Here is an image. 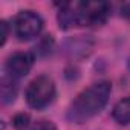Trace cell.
Here are the masks:
<instances>
[{
	"instance_id": "1",
	"label": "cell",
	"mask_w": 130,
	"mask_h": 130,
	"mask_svg": "<svg viewBox=\"0 0 130 130\" xmlns=\"http://www.w3.org/2000/svg\"><path fill=\"white\" fill-rule=\"evenodd\" d=\"M112 93V84L109 81H98L81 90L69 104L66 118L71 122L83 124L87 119L96 116L107 104Z\"/></svg>"
},
{
	"instance_id": "2",
	"label": "cell",
	"mask_w": 130,
	"mask_h": 130,
	"mask_svg": "<svg viewBox=\"0 0 130 130\" xmlns=\"http://www.w3.org/2000/svg\"><path fill=\"white\" fill-rule=\"evenodd\" d=\"M57 96V87L52 78L47 75H38L35 77L26 87L25 98L29 107L41 110L54 103Z\"/></svg>"
},
{
	"instance_id": "3",
	"label": "cell",
	"mask_w": 130,
	"mask_h": 130,
	"mask_svg": "<svg viewBox=\"0 0 130 130\" xmlns=\"http://www.w3.org/2000/svg\"><path fill=\"white\" fill-rule=\"evenodd\" d=\"M43 26H44V22H43L41 15L35 11H31V9L20 11L12 19L14 35L20 41H29V40L37 38L41 34Z\"/></svg>"
},
{
	"instance_id": "4",
	"label": "cell",
	"mask_w": 130,
	"mask_h": 130,
	"mask_svg": "<svg viewBox=\"0 0 130 130\" xmlns=\"http://www.w3.org/2000/svg\"><path fill=\"white\" fill-rule=\"evenodd\" d=\"M110 9L112 6L107 2H78V26H103L110 15Z\"/></svg>"
},
{
	"instance_id": "5",
	"label": "cell",
	"mask_w": 130,
	"mask_h": 130,
	"mask_svg": "<svg viewBox=\"0 0 130 130\" xmlns=\"http://www.w3.org/2000/svg\"><path fill=\"white\" fill-rule=\"evenodd\" d=\"M34 63H35V55L32 52L28 51L14 52L8 55V58L5 60V75L14 80H20L31 72Z\"/></svg>"
},
{
	"instance_id": "6",
	"label": "cell",
	"mask_w": 130,
	"mask_h": 130,
	"mask_svg": "<svg viewBox=\"0 0 130 130\" xmlns=\"http://www.w3.org/2000/svg\"><path fill=\"white\" fill-rule=\"evenodd\" d=\"M57 6V22L61 29H72L74 26H78V2H63Z\"/></svg>"
},
{
	"instance_id": "7",
	"label": "cell",
	"mask_w": 130,
	"mask_h": 130,
	"mask_svg": "<svg viewBox=\"0 0 130 130\" xmlns=\"http://www.w3.org/2000/svg\"><path fill=\"white\" fill-rule=\"evenodd\" d=\"M93 47V41L84 35H77V37H72L66 41L64 44V51L66 54L71 57V58H83V57H87L90 54Z\"/></svg>"
},
{
	"instance_id": "8",
	"label": "cell",
	"mask_w": 130,
	"mask_h": 130,
	"mask_svg": "<svg viewBox=\"0 0 130 130\" xmlns=\"http://www.w3.org/2000/svg\"><path fill=\"white\" fill-rule=\"evenodd\" d=\"M19 93V86H17V80L3 75L2 81H0V96H2V103L3 104H11L15 101Z\"/></svg>"
},
{
	"instance_id": "9",
	"label": "cell",
	"mask_w": 130,
	"mask_h": 130,
	"mask_svg": "<svg viewBox=\"0 0 130 130\" xmlns=\"http://www.w3.org/2000/svg\"><path fill=\"white\" fill-rule=\"evenodd\" d=\"M112 118L118 124H130V95L119 100L112 109Z\"/></svg>"
},
{
	"instance_id": "10",
	"label": "cell",
	"mask_w": 130,
	"mask_h": 130,
	"mask_svg": "<svg viewBox=\"0 0 130 130\" xmlns=\"http://www.w3.org/2000/svg\"><path fill=\"white\" fill-rule=\"evenodd\" d=\"M29 124H31V116L25 112H20V113L14 115V118H12V125L17 130H25L29 127Z\"/></svg>"
},
{
	"instance_id": "11",
	"label": "cell",
	"mask_w": 130,
	"mask_h": 130,
	"mask_svg": "<svg viewBox=\"0 0 130 130\" xmlns=\"http://www.w3.org/2000/svg\"><path fill=\"white\" fill-rule=\"evenodd\" d=\"M37 52L38 54H41V55H49L51 52H52V49H54V40H52V35H44L41 40H40V43L37 44Z\"/></svg>"
},
{
	"instance_id": "12",
	"label": "cell",
	"mask_w": 130,
	"mask_h": 130,
	"mask_svg": "<svg viewBox=\"0 0 130 130\" xmlns=\"http://www.w3.org/2000/svg\"><path fill=\"white\" fill-rule=\"evenodd\" d=\"M31 130H57V127H55V124H54L52 121L40 119V121H37V122L31 127Z\"/></svg>"
},
{
	"instance_id": "13",
	"label": "cell",
	"mask_w": 130,
	"mask_h": 130,
	"mask_svg": "<svg viewBox=\"0 0 130 130\" xmlns=\"http://www.w3.org/2000/svg\"><path fill=\"white\" fill-rule=\"evenodd\" d=\"M0 37H2V40H0V44H5L6 43V40H8V37H9V26H8V23L5 22V20H2L0 22Z\"/></svg>"
},
{
	"instance_id": "14",
	"label": "cell",
	"mask_w": 130,
	"mask_h": 130,
	"mask_svg": "<svg viewBox=\"0 0 130 130\" xmlns=\"http://www.w3.org/2000/svg\"><path fill=\"white\" fill-rule=\"evenodd\" d=\"M119 14H121V17H124L125 20L130 22V2L128 3H122L119 6Z\"/></svg>"
},
{
	"instance_id": "15",
	"label": "cell",
	"mask_w": 130,
	"mask_h": 130,
	"mask_svg": "<svg viewBox=\"0 0 130 130\" xmlns=\"http://www.w3.org/2000/svg\"><path fill=\"white\" fill-rule=\"evenodd\" d=\"M128 66H130V60H128Z\"/></svg>"
}]
</instances>
